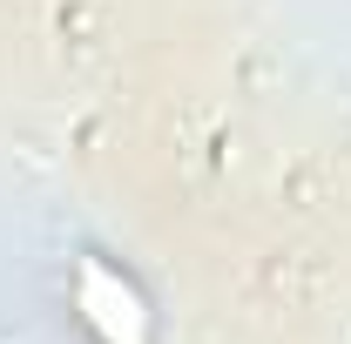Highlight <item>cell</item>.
Masks as SVG:
<instances>
[{"label":"cell","instance_id":"1","mask_svg":"<svg viewBox=\"0 0 351 344\" xmlns=\"http://www.w3.org/2000/svg\"><path fill=\"white\" fill-rule=\"evenodd\" d=\"M75 297H82V317L101 331V344H149V310L135 297V284H122L101 257H82Z\"/></svg>","mask_w":351,"mask_h":344}]
</instances>
